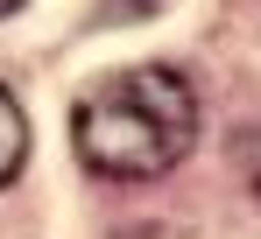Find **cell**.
<instances>
[{"label":"cell","mask_w":261,"mask_h":239,"mask_svg":"<svg viewBox=\"0 0 261 239\" xmlns=\"http://www.w3.org/2000/svg\"><path fill=\"white\" fill-rule=\"evenodd\" d=\"M71 141L92 176H163L198 141V92L170 64L113 71L78 99Z\"/></svg>","instance_id":"1"},{"label":"cell","mask_w":261,"mask_h":239,"mask_svg":"<svg viewBox=\"0 0 261 239\" xmlns=\"http://www.w3.org/2000/svg\"><path fill=\"white\" fill-rule=\"evenodd\" d=\"M21 162H29V120H21V106H14V92L0 84V183H14Z\"/></svg>","instance_id":"2"},{"label":"cell","mask_w":261,"mask_h":239,"mask_svg":"<svg viewBox=\"0 0 261 239\" xmlns=\"http://www.w3.org/2000/svg\"><path fill=\"white\" fill-rule=\"evenodd\" d=\"M240 169H247V183L261 190V127H247V134H240Z\"/></svg>","instance_id":"3"},{"label":"cell","mask_w":261,"mask_h":239,"mask_svg":"<svg viewBox=\"0 0 261 239\" xmlns=\"http://www.w3.org/2000/svg\"><path fill=\"white\" fill-rule=\"evenodd\" d=\"M14 7H21V0H0V14H14Z\"/></svg>","instance_id":"4"}]
</instances>
